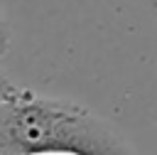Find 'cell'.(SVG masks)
I'll return each mask as SVG.
<instances>
[{
    "instance_id": "2",
    "label": "cell",
    "mask_w": 157,
    "mask_h": 155,
    "mask_svg": "<svg viewBox=\"0 0 157 155\" xmlns=\"http://www.w3.org/2000/svg\"><path fill=\"white\" fill-rule=\"evenodd\" d=\"M17 91H20V86H15L5 74H0V103H5L12 96H17Z\"/></svg>"
},
{
    "instance_id": "1",
    "label": "cell",
    "mask_w": 157,
    "mask_h": 155,
    "mask_svg": "<svg viewBox=\"0 0 157 155\" xmlns=\"http://www.w3.org/2000/svg\"><path fill=\"white\" fill-rule=\"evenodd\" d=\"M0 155H132L86 106L42 98L29 89L0 103Z\"/></svg>"
},
{
    "instance_id": "3",
    "label": "cell",
    "mask_w": 157,
    "mask_h": 155,
    "mask_svg": "<svg viewBox=\"0 0 157 155\" xmlns=\"http://www.w3.org/2000/svg\"><path fill=\"white\" fill-rule=\"evenodd\" d=\"M10 49V30H7V22L0 17V57H5Z\"/></svg>"
}]
</instances>
